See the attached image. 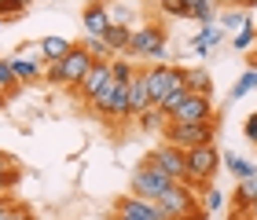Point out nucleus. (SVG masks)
Listing matches in <instances>:
<instances>
[{
	"label": "nucleus",
	"mask_w": 257,
	"mask_h": 220,
	"mask_svg": "<svg viewBox=\"0 0 257 220\" xmlns=\"http://www.w3.org/2000/svg\"><path fill=\"white\" fill-rule=\"evenodd\" d=\"M155 205L162 209V216H166V220H209V213L202 209L195 187H188V183H173V187L162 194Z\"/></svg>",
	"instance_id": "obj_1"
},
{
	"label": "nucleus",
	"mask_w": 257,
	"mask_h": 220,
	"mask_svg": "<svg viewBox=\"0 0 257 220\" xmlns=\"http://www.w3.org/2000/svg\"><path fill=\"white\" fill-rule=\"evenodd\" d=\"M125 59H147V63H162L166 59V30L158 22H144L133 30L125 48Z\"/></svg>",
	"instance_id": "obj_2"
},
{
	"label": "nucleus",
	"mask_w": 257,
	"mask_h": 220,
	"mask_svg": "<svg viewBox=\"0 0 257 220\" xmlns=\"http://www.w3.org/2000/svg\"><path fill=\"white\" fill-rule=\"evenodd\" d=\"M144 77H147L151 103H162V99H169L173 92L188 88V70H184V66H173V63H151V66H144Z\"/></svg>",
	"instance_id": "obj_3"
},
{
	"label": "nucleus",
	"mask_w": 257,
	"mask_h": 220,
	"mask_svg": "<svg viewBox=\"0 0 257 220\" xmlns=\"http://www.w3.org/2000/svg\"><path fill=\"white\" fill-rule=\"evenodd\" d=\"M217 125L220 121H198V125H188V121H166L162 129V140L180 147V150H195V147H206L217 140Z\"/></svg>",
	"instance_id": "obj_4"
},
{
	"label": "nucleus",
	"mask_w": 257,
	"mask_h": 220,
	"mask_svg": "<svg viewBox=\"0 0 257 220\" xmlns=\"http://www.w3.org/2000/svg\"><path fill=\"white\" fill-rule=\"evenodd\" d=\"M224 169V161H220V150L213 147V143H206V147H195V150H188V187H195V191H206L209 183L217 180V172Z\"/></svg>",
	"instance_id": "obj_5"
},
{
	"label": "nucleus",
	"mask_w": 257,
	"mask_h": 220,
	"mask_svg": "<svg viewBox=\"0 0 257 220\" xmlns=\"http://www.w3.org/2000/svg\"><path fill=\"white\" fill-rule=\"evenodd\" d=\"M173 183H177V180L166 176V172H162L151 158H144V161L133 169V176H128V187H133V194H136V198H147V202H158L162 194L173 187Z\"/></svg>",
	"instance_id": "obj_6"
},
{
	"label": "nucleus",
	"mask_w": 257,
	"mask_h": 220,
	"mask_svg": "<svg viewBox=\"0 0 257 220\" xmlns=\"http://www.w3.org/2000/svg\"><path fill=\"white\" fill-rule=\"evenodd\" d=\"M103 121H128V81H114L99 99L88 103Z\"/></svg>",
	"instance_id": "obj_7"
},
{
	"label": "nucleus",
	"mask_w": 257,
	"mask_h": 220,
	"mask_svg": "<svg viewBox=\"0 0 257 220\" xmlns=\"http://www.w3.org/2000/svg\"><path fill=\"white\" fill-rule=\"evenodd\" d=\"M166 118H169V121L198 125V121H220V114H213L209 96H191V92H184V99H180L173 110H166Z\"/></svg>",
	"instance_id": "obj_8"
},
{
	"label": "nucleus",
	"mask_w": 257,
	"mask_h": 220,
	"mask_svg": "<svg viewBox=\"0 0 257 220\" xmlns=\"http://www.w3.org/2000/svg\"><path fill=\"white\" fill-rule=\"evenodd\" d=\"M147 158L155 161V165H158L162 172H166V176H173L177 183L188 180V150H180V147H173V143L162 140V143H158L155 150H151Z\"/></svg>",
	"instance_id": "obj_9"
},
{
	"label": "nucleus",
	"mask_w": 257,
	"mask_h": 220,
	"mask_svg": "<svg viewBox=\"0 0 257 220\" xmlns=\"http://www.w3.org/2000/svg\"><path fill=\"white\" fill-rule=\"evenodd\" d=\"M114 85V74H110V59H103V63H92V70L85 74V81L74 88V96L81 103H92V99H99L103 92H107Z\"/></svg>",
	"instance_id": "obj_10"
},
{
	"label": "nucleus",
	"mask_w": 257,
	"mask_h": 220,
	"mask_svg": "<svg viewBox=\"0 0 257 220\" xmlns=\"http://www.w3.org/2000/svg\"><path fill=\"white\" fill-rule=\"evenodd\" d=\"M92 70V59H88V52L81 48V44H74L70 48L66 59H59V74H63V88H77L81 81H85V74Z\"/></svg>",
	"instance_id": "obj_11"
},
{
	"label": "nucleus",
	"mask_w": 257,
	"mask_h": 220,
	"mask_svg": "<svg viewBox=\"0 0 257 220\" xmlns=\"http://www.w3.org/2000/svg\"><path fill=\"white\" fill-rule=\"evenodd\" d=\"M114 213H125V216H136V220H166L155 202L136 198V194H133V198H128V194H125V198H118V202H114Z\"/></svg>",
	"instance_id": "obj_12"
},
{
	"label": "nucleus",
	"mask_w": 257,
	"mask_h": 220,
	"mask_svg": "<svg viewBox=\"0 0 257 220\" xmlns=\"http://www.w3.org/2000/svg\"><path fill=\"white\" fill-rule=\"evenodd\" d=\"M151 107V92H147V77H144V70H136V77L128 81V118H140Z\"/></svg>",
	"instance_id": "obj_13"
},
{
	"label": "nucleus",
	"mask_w": 257,
	"mask_h": 220,
	"mask_svg": "<svg viewBox=\"0 0 257 220\" xmlns=\"http://www.w3.org/2000/svg\"><path fill=\"white\" fill-rule=\"evenodd\" d=\"M81 22H85V37H103V33L110 30V11H107V4L85 8V15H81Z\"/></svg>",
	"instance_id": "obj_14"
},
{
	"label": "nucleus",
	"mask_w": 257,
	"mask_h": 220,
	"mask_svg": "<svg viewBox=\"0 0 257 220\" xmlns=\"http://www.w3.org/2000/svg\"><path fill=\"white\" fill-rule=\"evenodd\" d=\"M8 63H11V74H15V81H19L22 88H26V85H41V70H44L41 63H33V59H19V55H11Z\"/></svg>",
	"instance_id": "obj_15"
},
{
	"label": "nucleus",
	"mask_w": 257,
	"mask_h": 220,
	"mask_svg": "<svg viewBox=\"0 0 257 220\" xmlns=\"http://www.w3.org/2000/svg\"><path fill=\"white\" fill-rule=\"evenodd\" d=\"M128 37H133V26H118V22H110V30L103 33V44L110 48V55H125Z\"/></svg>",
	"instance_id": "obj_16"
},
{
	"label": "nucleus",
	"mask_w": 257,
	"mask_h": 220,
	"mask_svg": "<svg viewBox=\"0 0 257 220\" xmlns=\"http://www.w3.org/2000/svg\"><path fill=\"white\" fill-rule=\"evenodd\" d=\"M220 161H224V169H228L235 180H250V176H257V165H253V161L231 154V150H224V154H220Z\"/></svg>",
	"instance_id": "obj_17"
},
{
	"label": "nucleus",
	"mask_w": 257,
	"mask_h": 220,
	"mask_svg": "<svg viewBox=\"0 0 257 220\" xmlns=\"http://www.w3.org/2000/svg\"><path fill=\"white\" fill-rule=\"evenodd\" d=\"M70 44L66 37H41V55H44V63H59V59H66L70 55Z\"/></svg>",
	"instance_id": "obj_18"
},
{
	"label": "nucleus",
	"mask_w": 257,
	"mask_h": 220,
	"mask_svg": "<svg viewBox=\"0 0 257 220\" xmlns=\"http://www.w3.org/2000/svg\"><path fill=\"white\" fill-rule=\"evenodd\" d=\"M166 121H169V118H166V110H162L158 103H151V107L136 118V125H140L144 132H162V129H166Z\"/></svg>",
	"instance_id": "obj_19"
},
{
	"label": "nucleus",
	"mask_w": 257,
	"mask_h": 220,
	"mask_svg": "<svg viewBox=\"0 0 257 220\" xmlns=\"http://www.w3.org/2000/svg\"><path fill=\"white\" fill-rule=\"evenodd\" d=\"M188 92L191 96H213V77H209V70H202V66L188 70Z\"/></svg>",
	"instance_id": "obj_20"
},
{
	"label": "nucleus",
	"mask_w": 257,
	"mask_h": 220,
	"mask_svg": "<svg viewBox=\"0 0 257 220\" xmlns=\"http://www.w3.org/2000/svg\"><path fill=\"white\" fill-rule=\"evenodd\" d=\"M184 19L206 26V22L213 19V0H184Z\"/></svg>",
	"instance_id": "obj_21"
},
{
	"label": "nucleus",
	"mask_w": 257,
	"mask_h": 220,
	"mask_svg": "<svg viewBox=\"0 0 257 220\" xmlns=\"http://www.w3.org/2000/svg\"><path fill=\"white\" fill-rule=\"evenodd\" d=\"M81 48L88 52V59H92V63L114 59V55H110V48H107V44H103V37H85V41H81Z\"/></svg>",
	"instance_id": "obj_22"
},
{
	"label": "nucleus",
	"mask_w": 257,
	"mask_h": 220,
	"mask_svg": "<svg viewBox=\"0 0 257 220\" xmlns=\"http://www.w3.org/2000/svg\"><path fill=\"white\" fill-rule=\"evenodd\" d=\"M110 74H114V81H133L136 66H133V59H125V55H114L110 59Z\"/></svg>",
	"instance_id": "obj_23"
},
{
	"label": "nucleus",
	"mask_w": 257,
	"mask_h": 220,
	"mask_svg": "<svg viewBox=\"0 0 257 220\" xmlns=\"http://www.w3.org/2000/svg\"><path fill=\"white\" fill-rule=\"evenodd\" d=\"M253 88H257V70H246V74L235 81V85H231L228 99H242V96H246V92H253Z\"/></svg>",
	"instance_id": "obj_24"
},
{
	"label": "nucleus",
	"mask_w": 257,
	"mask_h": 220,
	"mask_svg": "<svg viewBox=\"0 0 257 220\" xmlns=\"http://www.w3.org/2000/svg\"><path fill=\"white\" fill-rule=\"evenodd\" d=\"M250 44H257V26H253V22H246V26L231 37V48H235V52H246Z\"/></svg>",
	"instance_id": "obj_25"
},
{
	"label": "nucleus",
	"mask_w": 257,
	"mask_h": 220,
	"mask_svg": "<svg viewBox=\"0 0 257 220\" xmlns=\"http://www.w3.org/2000/svg\"><path fill=\"white\" fill-rule=\"evenodd\" d=\"M198 202H202V209H206V213L224 209V194H220V187H213V183H209V187L202 191V198H198Z\"/></svg>",
	"instance_id": "obj_26"
},
{
	"label": "nucleus",
	"mask_w": 257,
	"mask_h": 220,
	"mask_svg": "<svg viewBox=\"0 0 257 220\" xmlns=\"http://www.w3.org/2000/svg\"><path fill=\"white\" fill-rule=\"evenodd\" d=\"M0 88H4L8 96H15V92L22 88L19 81H15V74H11V63L8 59H0Z\"/></svg>",
	"instance_id": "obj_27"
},
{
	"label": "nucleus",
	"mask_w": 257,
	"mask_h": 220,
	"mask_svg": "<svg viewBox=\"0 0 257 220\" xmlns=\"http://www.w3.org/2000/svg\"><path fill=\"white\" fill-rule=\"evenodd\" d=\"M107 11H110V22H118V26H128L133 22V4H107Z\"/></svg>",
	"instance_id": "obj_28"
},
{
	"label": "nucleus",
	"mask_w": 257,
	"mask_h": 220,
	"mask_svg": "<svg viewBox=\"0 0 257 220\" xmlns=\"http://www.w3.org/2000/svg\"><path fill=\"white\" fill-rule=\"evenodd\" d=\"M11 55H19V59H33V63H41L44 66V55H41V41L33 44V41H26V44H19Z\"/></svg>",
	"instance_id": "obj_29"
},
{
	"label": "nucleus",
	"mask_w": 257,
	"mask_h": 220,
	"mask_svg": "<svg viewBox=\"0 0 257 220\" xmlns=\"http://www.w3.org/2000/svg\"><path fill=\"white\" fill-rule=\"evenodd\" d=\"M198 37H202V41L209 44V48H220V41H224V26H213V22H206Z\"/></svg>",
	"instance_id": "obj_30"
},
{
	"label": "nucleus",
	"mask_w": 257,
	"mask_h": 220,
	"mask_svg": "<svg viewBox=\"0 0 257 220\" xmlns=\"http://www.w3.org/2000/svg\"><path fill=\"white\" fill-rule=\"evenodd\" d=\"M162 15H169V19H184V0H155Z\"/></svg>",
	"instance_id": "obj_31"
},
{
	"label": "nucleus",
	"mask_w": 257,
	"mask_h": 220,
	"mask_svg": "<svg viewBox=\"0 0 257 220\" xmlns=\"http://www.w3.org/2000/svg\"><path fill=\"white\" fill-rule=\"evenodd\" d=\"M4 220H37V216H33V209L26 202H11V209L4 213Z\"/></svg>",
	"instance_id": "obj_32"
},
{
	"label": "nucleus",
	"mask_w": 257,
	"mask_h": 220,
	"mask_svg": "<svg viewBox=\"0 0 257 220\" xmlns=\"http://www.w3.org/2000/svg\"><path fill=\"white\" fill-rule=\"evenodd\" d=\"M246 22H250V19H246V8H235V11H228V15H224V26L235 30V33L246 26Z\"/></svg>",
	"instance_id": "obj_33"
},
{
	"label": "nucleus",
	"mask_w": 257,
	"mask_h": 220,
	"mask_svg": "<svg viewBox=\"0 0 257 220\" xmlns=\"http://www.w3.org/2000/svg\"><path fill=\"white\" fill-rule=\"evenodd\" d=\"M22 180V169H15V172H8V176H0V198H11V187Z\"/></svg>",
	"instance_id": "obj_34"
},
{
	"label": "nucleus",
	"mask_w": 257,
	"mask_h": 220,
	"mask_svg": "<svg viewBox=\"0 0 257 220\" xmlns=\"http://www.w3.org/2000/svg\"><path fill=\"white\" fill-rule=\"evenodd\" d=\"M22 11H26V8H22L19 0H4V4H0V19L8 22V19H15V15H22Z\"/></svg>",
	"instance_id": "obj_35"
},
{
	"label": "nucleus",
	"mask_w": 257,
	"mask_h": 220,
	"mask_svg": "<svg viewBox=\"0 0 257 220\" xmlns=\"http://www.w3.org/2000/svg\"><path fill=\"white\" fill-rule=\"evenodd\" d=\"M242 136H246V140H250V143H257V110L250 114V118H246V121H242Z\"/></svg>",
	"instance_id": "obj_36"
},
{
	"label": "nucleus",
	"mask_w": 257,
	"mask_h": 220,
	"mask_svg": "<svg viewBox=\"0 0 257 220\" xmlns=\"http://www.w3.org/2000/svg\"><path fill=\"white\" fill-rule=\"evenodd\" d=\"M209 52H213V48H209V44H206L202 37H195V41H191V55H198V59H206Z\"/></svg>",
	"instance_id": "obj_37"
},
{
	"label": "nucleus",
	"mask_w": 257,
	"mask_h": 220,
	"mask_svg": "<svg viewBox=\"0 0 257 220\" xmlns=\"http://www.w3.org/2000/svg\"><path fill=\"white\" fill-rule=\"evenodd\" d=\"M11 202H15V198H0V220H4V213L11 209Z\"/></svg>",
	"instance_id": "obj_38"
},
{
	"label": "nucleus",
	"mask_w": 257,
	"mask_h": 220,
	"mask_svg": "<svg viewBox=\"0 0 257 220\" xmlns=\"http://www.w3.org/2000/svg\"><path fill=\"white\" fill-rule=\"evenodd\" d=\"M96 4H110V0H85V8H96Z\"/></svg>",
	"instance_id": "obj_39"
},
{
	"label": "nucleus",
	"mask_w": 257,
	"mask_h": 220,
	"mask_svg": "<svg viewBox=\"0 0 257 220\" xmlns=\"http://www.w3.org/2000/svg\"><path fill=\"white\" fill-rule=\"evenodd\" d=\"M220 4H228V8H242V0H220Z\"/></svg>",
	"instance_id": "obj_40"
},
{
	"label": "nucleus",
	"mask_w": 257,
	"mask_h": 220,
	"mask_svg": "<svg viewBox=\"0 0 257 220\" xmlns=\"http://www.w3.org/2000/svg\"><path fill=\"white\" fill-rule=\"evenodd\" d=\"M250 70H257V52L250 55Z\"/></svg>",
	"instance_id": "obj_41"
},
{
	"label": "nucleus",
	"mask_w": 257,
	"mask_h": 220,
	"mask_svg": "<svg viewBox=\"0 0 257 220\" xmlns=\"http://www.w3.org/2000/svg\"><path fill=\"white\" fill-rule=\"evenodd\" d=\"M250 216H253V220H257V198H253V205H250Z\"/></svg>",
	"instance_id": "obj_42"
},
{
	"label": "nucleus",
	"mask_w": 257,
	"mask_h": 220,
	"mask_svg": "<svg viewBox=\"0 0 257 220\" xmlns=\"http://www.w3.org/2000/svg\"><path fill=\"white\" fill-rule=\"evenodd\" d=\"M0 103H8V92H4V88H0Z\"/></svg>",
	"instance_id": "obj_43"
},
{
	"label": "nucleus",
	"mask_w": 257,
	"mask_h": 220,
	"mask_svg": "<svg viewBox=\"0 0 257 220\" xmlns=\"http://www.w3.org/2000/svg\"><path fill=\"white\" fill-rule=\"evenodd\" d=\"M253 4H257V0H242V8H253Z\"/></svg>",
	"instance_id": "obj_44"
},
{
	"label": "nucleus",
	"mask_w": 257,
	"mask_h": 220,
	"mask_svg": "<svg viewBox=\"0 0 257 220\" xmlns=\"http://www.w3.org/2000/svg\"><path fill=\"white\" fill-rule=\"evenodd\" d=\"M19 4H22V8H30V4H33V0H19Z\"/></svg>",
	"instance_id": "obj_45"
},
{
	"label": "nucleus",
	"mask_w": 257,
	"mask_h": 220,
	"mask_svg": "<svg viewBox=\"0 0 257 220\" xmlns=\"http://www.w3.org/2000/svg\"><path fill=\"white\" fill-rule=\"evenodd\" d=\"M121 4H140V0H121Z\"/></svg>",
	"instance_id": "obj_46"
},
{
	"label": "nucleus",
	"mask_w": 257,
	"mask_h": 220,
	"mask_svg": "<svg viewBox=\"0 0 257 220\" xmlns=\"http://www.w3.org/2000/svg\"><path fill=\"white\" fill-rule=\"evenodd\" d=\"M0 114H4V103H0Z\"/></svg>",
	"instance_id": "obj_47"
},
{
	"label": "nucleus",
	"mask_w": 257,
	"mask_h": 220,
	"mask_svg": "<svg viewBox=\"0 0 257 220\" xmlns=\"http://www.w3.org/2000/svg\"><path fill=\"white\" fill-rule=\"evenodd\" d=\"M0 26H4V19H0Z\"/></svg>",
	"instance_id": "obj_48"
},
{
	"label": "nucleus",
	"mask_w": 257,
	"mask_h": 220,
	"mask_svg": "<svg viewBox=\"0 0 257 220\" xmlns=\"http://www.w3.org/2000/svg\"><path fill=\"white\" fill-rule=\"evenodd\" d=\"M0 4H4V0H0Z\"/></svg>",
	"instance_id": "obj_49"
}]
</instances>
